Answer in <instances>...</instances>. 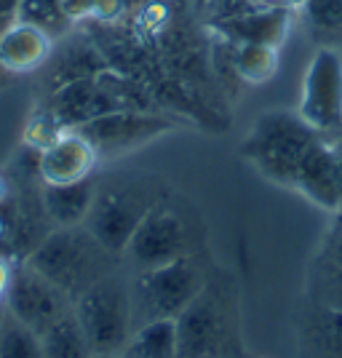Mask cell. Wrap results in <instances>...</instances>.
Returning <instances> with one entry per match:
<instances>
[{"label": "cell", "mask_w": 342, "mask_h": 358, "mask_svg": "<svg viewBox=\"0 0 342 358\" xmlns=\"http://www.w3.org/2000/svg\"><path fill=\"white\" fill-rule=\"evenodd\" d=\"M321 136L297 113L270 110L254 120L241 145V155L268 182L294 190L299 171Z\"/></svg>", "instance_id": "1"}, {"label": "cell", "mask_w": 342, "mask_h": 358, "mask_svg": "<svg viewBox=\"0 0 342 358\" xmlns=\"http://www.w3.org/2000/svg\"><path fill=\"white\" fill-rule=\"evenodd\" d=\"M113 257L99 246L89 230L57 227L27 254V265L59 286L70 299L86 292L91 284L104 278V259Z\"/></svg>", "instance_id": "2"}, {"label": "cell", "mask_w": 342, "mask_h": 358, "mask_svg": "<svg viewBox=\"0 0 342 358\" xmlns=\"http://www.w3.org/2000/svg\"><path fill=\"white\" fill-rule=\"evenodd\" d=\"M115 110H145V107L134 102V89L123 75L102 70L51 89L43 105V120L62 134L80 129L94 118Z\"/></svg>", "instance_id": "3"}, {"label": "cell", "mask_w": 342, "mask_h": 358, "mask_svg": "<svg viewBox=\"0 0 342 358\" xmlns=\"http://www.w3.org/2000/svg\"><path fill=\"white\" fill-rule=\"evenodd\" d=\"M73 313L91 345V353H120L134 331L131 292L104 275L73 299Z\"/></svg>", "instance_id": "4"}, {"label": "cell", "mask_w": 342, "mask_h": 358, "mask_svg": "<svg viewBox=\"0 0 342 358\" xmlns=\"http://www.w3.org/2000/svg\"><path fill=\"white\" fill-rule=\"evenodd\" d=\"M201 292H204V275L185 254L169 265L142 270L131 292V302H134V313H142L145 321L177 318Z\"/></svg>", "instance_id": "5"}, {"label": "cell", "mask_w": 342, "mask_h": 358, "mask_svg": "<svg viewBox=\"0 0 342 358\" xmlns=\"http://www.w3.org/2000/svg\"><path fill=\"white\" fill-rule=\"evenodd\" d=\"M297 115L318 134L342 131V57L337 48H318L302 78Z\"/></svg>", "instance_id": "6"}, {"label": "cell", "mask_w": 342, "mask_h": 358, "mask_svg": "<svg viewBox=\"0 0 342 358\" xmlns=\"http://www.w3.org/2000/svg\"><path fill=\"white\" fill-rule=\"evenodd\" d=\"M171 129H174L171 120L148 110H115L94 118L78 131L94 145L99 158L102 155L113 158V155H123L129 150L142 148L152 139L169 134Z\"/></svg>", "instance_id": "7"}, {"label": "cell", "mask_w": 342, "mask_h": 358, "mask_svg": "<svg viewBox=\"0 0 342 358\" xmlns=\"http://www.w3.org/2000/svg\"><path fill=\"white\" fill-rule=\"evenodd\" d=\"M6 305H8L11 318L32 329L35 334H41L57 318L73 310V299L67 297L59 286L51 284L45 275L30 268L27 262L22 268H14Z\"/></svg>", "instance_id": "8"}, {"label": "cell", "mask_w": 342, "mask_h": 358, "mask_svg": "<svg viewBox=\"0 0 342 358\" xmlns=\"http://www.w3.org/2000/svg\"><path fill=\"white\" fill-rule=\"evenodd\" d=\"M152 209L145 201H139L134 193L126 190H97V198L91 203V211L86 217V230L99 241L104 252L123 254L129 241L134 236L145 214Z\"/></svg>", "instance_id": "9"}, {"label": "cell", "mask_w": 342, "mask_h": 358, "mask_svg": "<svg viewBox=\"0 0 342 358\" xmlns=\"http://www.w3.org/2000/svg\"><path fill=\"white\" fill-rule=\"evenodd\" d=\"M179 358H225L227 327L220 302L204 292L174 318Z\"/></svg>", "instance_id": "10"}, {"label": "cell", "mask_w": 342, "mask_h": 358, "mask_svg": "<svg viewBox=\"0 0 342 358\" xmlns=\"http://www.w3.org/2000/svg\"><path fill=\"white\" fill-rule=\"evenodd\" d=\"M185 243L187 233L177 214L166 209H150L123 254H129L139 270H150L185 257Z\"/></svg>", "instance_id": "11"}, {"label": "cell", "mask_w": 342, "mask_h": 358, "mask_svg": "<svg viewBox=\"0 0 342 358\" xmlns=\"http://www.w3.org/2000/svg\"><path fill=\"white\" fill-rule=\"evenodd\" d=\"M97 150L78 129L57 134L38 155V177L43 185H73L91 177L97 169Z\"/></svg>", "instance_id": "12"}, {"label": "cell", "mask_w": 342, "mask_h": 358, "mask_svg": "<svg viewBox=\"0 0 342 358\" xmlns=\"http://www.w3.org/2000/svg\"><path fill=\"white\" fill-rule=\"evenodd\" d=\"M51 57H54V38L38 24L14 19L0 32V67L8 75L35 73Z\"/></svg>", "instance_id": "13"}, {"label": "cell", "mask_w": 342, "mask_h": 358, "mask_svg": "<svg viewBox=\"0 0 342 358\" xmlns=\"http://www.w3.org/2000/svg\"><path fill=\"white\" fill-rule=\"evenodd\" d=\"M294 193L305 195L313 206L340 214V187H337V166H334V142L321 136L302 166L294 185Z\"/></svg>", "instance_id": "14"}, {"label": "cell", "mask_w": 342, "mask_h": 358, "mask_svg": "<svg viewBox=\"0 0 342 358\" xmlns=\"http://www.w3.org/2000/svg\"><path fill=\"white\" fill-rule=\"evenodd\" d=\"M217 27L236 43H265L278 48L289 35L292 14L286 6L249 8V11L230 14L227 19L217 22Z\"/></svg>", "instance_id": "15"}, {"label": "cell", "mask_w": 342, "mask_h": 358, "mask_svg": "<svg viewBox=\"0 0 342 358\" xmlns=\"http://www.w3.org/2000/svg\"><path fill=\"white\" fill-rule=\"evenodd\" d=\"M94 198L97 187L91 179L73 185H43L41 206L57 227H78L80 222H86Z\"/></svg>", "instance_id": "16"}, {"label": "cell", "mask_w": 342, "mask_h": 358, "mask_svg": "<svg viewBox=\"0 0 342 358\" xmlns=\"http://www.w3.org/2000/svg\"><path fill=\"white\" fill-rule=\"evenodd\" d=\"M120 358H179L174 318H152L134 329Z\"/></svg>", "instance_id": "17"}, {"label": "cell", "mask_w": 342, "mask_h": 358, "mask_svg": "<svg viewBox=\"0 0 342 358\" xmlns=\"http://www.w3.org/2000/svg\"><path fill=\"white\" fill-rule=\"evenodd\" d=\"M299 11L305 30L318 48L342 45V0H305Z\"/></svg>", "instance_id": "18"}, {"label": "cell", "mask_w": 342, "mask_h": 358, "mask_svg": "<svg viewBox=\"0 0 342 358\" xmlns=\"http://www.w3.org/2000/svg\"><path fill=\"white\" fill-rule=\"evenodd\" d=\"M41 348H43V358H89L91 345L83 334V329L78 324L75 313H64L57 318L48 329L41 334Z\"/></svg>", "instance_id": "19"}, {"label": "cell", "mask_w": 342, "mask_h": 358, "mask_svg": "<svg viewBox=\"0 0 342 358\" xmlns=\"http://www.w3.org/2000/svg\"><path fill=\"white\" fill-rule=\"evenodd\" d=\"M233 67L246 83H268L278 73V48L265 43H236Z\"/></svg>", "instance_id": "20"}, {"label": "cell", "mask_w": 342, "mask_h": 358, "mask_svg": "<svg viewBox=\"0 0 342 358\" xmlns=\"http://www.w3.org/2000/svg\"><path fill=\"white\" fill-rule=\"evenodd\" d=\"M16 19L43 27L51 38L70 27V19L64 14V0H19Z\"/></svg>", "instance_id": "21"}, {"label": "cell", "mask_w": 342, "mask_h": 358, "mask_svg": "<svg viewBox=\"0 0 342 358\" xmlns=\"http://www.w3.org/2000/svg\"><path fill=\"white\" fill-rule=\"evenodd\" d=\"M0 358H43L41 337L16 318L0 324Z\"/></svg>", "instance_id": "22"}, {"label": "cell", "mask_w": 342, "mask_h": 358, "mask_svg": "<svg viewBox=\"0 0 342 358\" xmlns=\"http://www.w3.org/2000/svg\"><path fill=\"white\" fill-rule=\"evenodd\" d=\"M315 331H318V340L324 343L329 353L342 356V310L327 305L315 321Z\"/></svg>", "instance_id": "23"}, {"label": "cell", "mask_w": 342, "mask_h": 358, "mask_svg": "<svg viewBox=\"0 0 342 358\" xmlns=\"http://www.w3.org/2000/svg\"><path fill=\"white\" fill-rule=\"evenodd\" d=\"M327 259H329V265H332V273L342 275V222H340V227H337V233L332 236V241H329Z\"/></svg>", "instance_id": "24"}, {"label": "cell", "mask_w": 342, "mask_h": 358, "mask_svg": "<svg viewBox=\"0 0 342 358\" xmlns=\"http://www.w3.org/2000/svg\"><path fill=\"white\" fill-rule=\"evenodd\" d=\"M11 275H14V268L6 257H0V302H6V294H8V286H11Z\"/></svg>", "instance_id": "25"}, {"label": "cell", "mask_w": 342, "mask_h": 358, "mask_svg": "<svg viewBox=\"0 0 342 358\" xmlns=\"http://www.w3.org/2000/svg\"><path fill=\"white\" fill-rule=\"evenodd\" d=\"M334 142V166H337V187H340V214H342V136L332 134Z\"/></svg>", "instance_id": "26"}, {"label": "cell", "mask_w": 342, "mask_h": 358, "mask_svg": "<svg viewBox=\"0 0 342 358\" xmlns=\"http://www.w3.org/2000/svg\"><path fill=\"white\" fill-rule=\"evenodd\" d=\"M327 305L342 310V275H337V273H334V278H332V297H329Z\"/></svg>", "instance_id": "27"}, {"label": "cell", "mask_w": 342, "mask_h": 358, "mask_svg": "<svg viewBox=\"0 0 342 358\" xmlns=\"http://www.w3.org/2000/svg\"><path fill=\"white\" fill-rule=\"evenodd\" d=\"M14 19H16V16H14ZM14 19H0V32L6 30V27H8L11 22H14ZM8 78H11V75H8V73H6V70H3V67H0V89H3L6 83H8Z\"/></svg>", "instance_id": "28"}, {"label": "cell", "mask_w": 342, "mask_h": 358, "mask_svg": "<svg viewBox=\"0 0 342 358\" xmlns=\"http://www.w3.org/2000/svg\"><path fill=\"white\" fill-rule=\"evenodd\" d=\"M6 195H8V190H6V182H3V177H0V206L6 203Z\"/></svg>", "instance_id": "29"}, {"label": "cell", "mask_w": 342, "mask_h": 358, "mask_svg": "<svg viewBox=\"0 0 342 358\" xmlns=\"http://www.w3.org/2000/svg\"><path fill=\"white\" fill-rule=\"evenodd\" d=\"M89 358H120V353H91Z\"/></svg>", "instance_id": "30"}, {"label": "cell", "mask_w": 342, "mask_h": 358, "mask_svg": "<svg viewBox=\"0 0 342 358\" xmlns=\"http://www.w3.org/2000/svg\"><path fill=\"white\" fill-rule=\"evenodd\" d=\"M305 0H286V6H302Z\"/></svg>", "instance_id": "31"}, {"label": "cell", "mask_w": 342, "mask_h": 358, "mask_svg": "<svg viewBox=\"0 0 342 358\" xmlns=\"http://www.w3.org/2000/svg\"><path fill=\"white\" fill-rule=\"evenodd\" d=\"M340 222H342V214H340Z\"/></svg>", "instance_id": "32"}, {"label": "cell", "mask_w": 342, "mask_h": 358, "mask_svg": "<svg viewBox=\"0 0 342 358\" xmlns=\"http://www.w3.org/2000/svg\"><path fill=\"white\" fill-rule=\"evenodd\" d=\"M0 324H3V318H0Z\"/></svg>", "instance_id": "33"}]
</instances>
